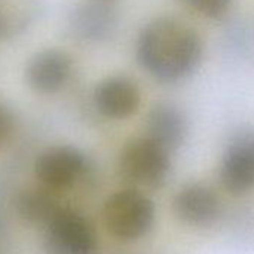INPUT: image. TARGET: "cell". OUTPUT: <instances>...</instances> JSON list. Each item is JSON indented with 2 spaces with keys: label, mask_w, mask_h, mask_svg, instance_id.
I'll return each instance as SVG.
<instances>
[{
  "label": "cell",
  "mask_w": 254,
  "mask_h": 254,
  "mask_svg": "<svg viewBox=\"0 0 254 254\" xmlns=\"http://www.w3.org/2000/svg\"><path fill=\"white\" fill-rule=\"evenodd\" d=\"M203 57L200 35L174 17L148 21L136 39V59L141 67L163 84H175L196 72Z\"/></svg>",
  "instance_id": "6da1fadb"
},
{
  "label": "cell",
  "mask_w": 254,
  "mask_h": 254,
  "mask_svg": "<svg viewBox=\"0 0 254 254\" xmlns=\"http://www.w3.org/2000/svg\"><path fill=\"white\" fill-rule=\"evenodd\" d=\"M120 177L138 187H160L171 172V151L148 135L127 141L118 154Z\"/></svg>",
  "instance_id": "7a4b0ae2"
},
{
  "label": "cell",
  "mask_w": 254,
  "mask_h": 254,
  "mask_svg": "<svg viewBox=\"0 0 254 254\" xmlns=\"http://www.w3.org/2000/svg\"><path fill=\"white\" fill-rule=\"evenodd\" d=\"M154 214L153 200L138 189H123L112 193L102 208L106 230L120 241L142 238L151 229Z\"/></svg>",
  "instance_id": "3957f363"
},
{
  "label": "cell",
  "mask_w": 254,
  "mask_h": 254,
  "mask_svg": "<svg viewBox=\"0 0 254 254\" xmlns=\"http://www.w3.org/2000/svg\"><path fill=\"white\" fill-rule=\"evenodd\" d=\"M45 226V250L48 254L94 253L96 233L91 223L82 214L60 208Z\"/></svg>",
  "instance_id": "277c9868"
},
{
  "label": "cell",
  "mask_w": 254,
  "mask_h": 254,
  "mask_svg": "<svg viewBox=\"0 0 254 254\" xmlns=\"http://www.w3.org/2000/svg\"><path fill=\"white\" fill-rule=\"evenodd\" d=\"M85 154L73 145H56L42 151L35 162V175L50 190L72 187L87 171Z\"/></svg>",
  "instance_id": "5b68a950"
},
{
  "label": "cell",
  "mask_w": 254,
  "mask_h": 254,
  "mask_svg": "<svg viewBox=\"0 0 254 254\" xmlns=\"http://www.w3.org/2000/svg\"><path fill=\"white\" fill-rule=\"evenodd\" d=\"M138 84L124 75H112L102 79L93 91L96 111L111 120H126L135 115L141 106Z\"/></svg>",
  "instance_id": "8992f818"
},
{
  "label": "cell",
  "mask_w": 254,
  "mask_h": 254,
  "mask_svg": "<svg viewBox=\"0 0 254 254\" xmlns=\"http://www.w3.org/2000/svg\"><path fill=\"white\" fill-rule=\"evenodd\" d=\"M220 181L232 194L254 187V133H239L229 142L220 163Z\"/></svg>",
  "instance_id": "52a82bcc"
},
{
  "label": "cell",
  "mask_w": 254,
  "mask_h": 254,
  "mask_svg": "<svg viewBox=\"0 0 254 254\" xmlns=\"http://www.w3.org/2000/svg\"><path fill=\"white\" fill-rule=\"evenodd\" d=\"M73 63L69 54L57 48L36 53L26 66V81L38 93L53 94L64 88L70 79Z\"/></svg>",
  "instance_id": "ba28073f"
},
{
  "label": "cell",
  "mask_w": 254,
  "mask_h": 254,
  "mask_svg": "<svg viewBox=\"0 0 254 254\" xmlns=\"http://www.w3.org/2000/svg\"><path fill=\"white\" fill-rule=\"evenodd\" d=\"M172 211L186 224L206 226L217 218L220 200L212 189L200 183H193L178 190L172 202Z\"/></svg>",
  "instance_id": "9c48e42d"
},
{
  "label": "cell",
  "mask_w": 254,
  "mask_h": 254,
  "mask_svg": "<svg viewBox=\"0 0 254 254\" xmlns=\"http://www.w3.org/2000/svg\"><path fill=\"white\" fill-rule=\"evenodd\" d=\"M189 123L184 111L172 102H157L147 115V135L171 153L180 148L187 136Z\"/></svg>",
  "instance_id": "30bf717a"
},
{
  "label": "cell",
  "mask_w": 254,
  "mask_h": 254,
  "mask_svg": "<svg viewBox=\"0 0 254 254\" xmlns=\"http://www.w3.org/2000/svg\"><path fill=\"white\" fill-rule=\"evenodd\" d=\"M117 26L115 11L102 2H91L78 6L70 17L73 33L87 42H100L109 38Z\"/></svg>",
  "instance_id": "8fae6325"
},
{
  "label": "cell",
  "mask_w": 254,
  "mask_h": 254,
  "mask_svg": "<svg viewBox=\"0 0 254 254\" xmlns=\"http://www.w3.org/2000/svg\"><path fill=\"white\" fill-rule=\"evenodd\" d=\"M50 189L24 190L17 197V211L29 223H48L54 214L62 208Z\"/></svg>",
  "instance_id": "7c38bea8"
},
{
  "label": "cell",
  "mask_w": 254,
  "mask_h": 254,
  "mask_svg": "<svg viewBox=\"0 0 254 254\" xmlns=\"http://www.w3.org/2000/svg\"><path fill=\"white\" fill-rule=\"evenodd\" d=\"M29 3V0H0V39H9L27 27Z\"/></svg>",
  "instance_id": "4fadbf2b"
},
{
  "label": "cell",
  "mask_w": 254,
  "mask_h": 254,
  "mask_svg": "<svg viewBox=\"0 0 254 254\" xmlns=\"http://www.w3.org/2000/svg\"><path fill=\"white\" fill-rule=\"evenodd\" d=\"M184 3L205 18L220 20L227 15L233 0H184Z\"/></svg>",
  "instance_id": "5bb4252c"
},
{
  "label": "cell",
  "mask_w": 254,
  "mask_h": 254,
  "mask_svg": "<svg viewBox=\"0 0 254 254\" xmlns=\"http://www.w3.org/2000/svg\"><path fill=\"white\" fill-rule=\"evenodd\" d=\"M15 129V117L12 111L0 102V148L5 147L6 142L11 139Z\"/></svg>",
  "instance_id": "9a60e30c"
}]
</instances>
